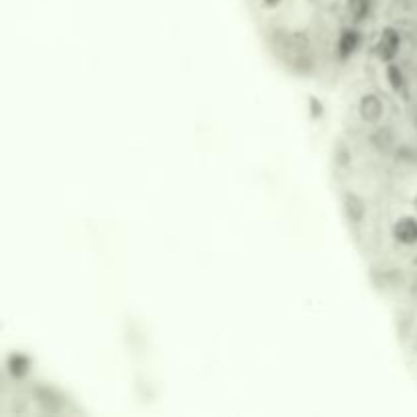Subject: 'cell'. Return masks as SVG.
<instances>
[{"mask_svg":"<svg viewBox=\"0 0 417 417\" xmlns=\"http://www.w3.org/2000/svg\"><path fill=\"white\" fill-rule=\"evenodd\" d=\"M358 118L360 122L369 124V126H379L381 122V116H383V98L379 94H365L360 100H358Z\"/></svg>","mask_w":417,"mask_h":417,"instance_id":"cell-2","label":"cell"},{"mask_svg":"<svg viewBox=\"0 0 417 417\" xmlns=\"http://www.w3.org/2000/svg\"><path fill=\"white\" fill-rule=\"evenodd\" d=\"M385 0H247L273 51L314 53L336 64V39L344 29H365Z\"/></svg>","mask_w":417,"mask_h":417,"instance_id":"cell-1","label":"cell"},{"mask_svg":"<svg viewBox=\"0 0 417 417\" xmlns=\"http://www.w3.org/2000/svg\"><path fill=\"white\" fill-rule=\"evenodd\" d=\"M393 238L397 244L403 247H414L417 244V220L414 216H403L395 220Z\"/></svg>","mask_w":417,"mask_h":417,"instance_id":"cell-3","label":"cell"},{"mask_svg":"<svg viewBox=\"0 0 417 417\" xmlns=\"http://www.w3.org/2000/svg\"><path fill=\"white\" fill-rule=\"evenodd\" d=\"M414 206H416V210H417V193H416V198H414Z\"/></svg>","mask_w":417,"mask_h":417,"instance_id":"cell-4","label":"cell"}]
</instances>
